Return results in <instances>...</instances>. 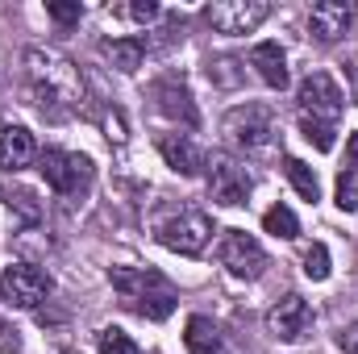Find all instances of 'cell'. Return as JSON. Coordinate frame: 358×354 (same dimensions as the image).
I'll use <instances>...</instances> for the list:
<instances>
[{
    "mask_svg": "<svg viewBox=\"0 0 358 354\" xmlns=\"http://www.w3.org/2000/svg\"><path fill=\"white\" fill-rule=\"evenodd\" d=\"M0 200H4L25 225H38V221H42V200H38L29 187H0Z\"/></svg>",
    "mask_w": 358,
    "mask_h": 354,
    "instance_id": "obj_21",
    "label": "cell"
},
{
    "mask_svg": "<svg viewBox=\"0 0 358 354\" xmlns=\"http://www.w3.org/2000/svg\"><path fill=\"white\" fill-rule=\"evenodd\" d=\"M25 84H29L34 104L55 121L80 113V104H84V76L59 50H42V46L25 50Z\"/></svg>",
    "mask_w": 358,
    "mask_h": 354,
    "instance_id": "obj_1",
    "label": "cell"
},
{
    "mask_svg": "<svg viewBox=\"0 0 358 354\" xmlns=\"http://www.w3.org/2000/svg\"><path fill=\"white\" fill-rule=\"evenodd\" d=\"M46 13H50L59 25H76V21L84 17V4H80V0H50Z\"/></svg>",
    "mask_w": 358,
    "mask_h": 354,
    "instance_id": "obj_25",
    "label": "cell"
},
{
    "mask_svg": "<svg viewBox=\"0 0 358 354\" xmlns=\"http://www.w3.org/2000/svg\"><path fill=\"white\" fill-rule=\"evenodd\" d=\"M204 167H208V192H213L217 204H229L234 208V204H246L250 200V176H246L242 163H234L229 155H208Z\"/></svg>",
    "mask_w": 358,
    "mask_h": 354,
    "instance_id": "obj_10",
    "label": "cell"
},
{
    "mask_svg": "<svg viewBox=\"0 0 358 354\" xmlns=\"http://www.w3.org/2000/svg\"><path fill=\"white\" fill-rule=\"evenodd\" d=\"M283 176L292 179V187H296L304 200H313V204L321 200V179H317V171H313L304 159H292V155H287V159H283Z\"/></svg>",
    "mask_w": 358,
    "mask_h": 354,
    "instance_id": "obj_20",
    "label": "cell"
},
{
    "mask_svg": "<svg viewBox=\"0 0 358 354\" xmlns=\"http://www.w3.org/2000/svg\"><path fill=\"white\" fill-rule=\"evenodd\" d=\"M267 330L279 342H300V338L313 330V309H308V300L296 296V292L283 296V300L267 313Z\"/></svg>",
    "mask_w": 358,
    "mask_h": 354,
    "instance_id": "obj_11",
    "label": "cell"
},
{
    "mask_svg": "<svg viewBox=\"0 0 358 354\" xmlns=\"http://www.w3.org/2000/svg\"><path fill=\"white\" fill-rule=\"evenodd\" d=\"M250 67L259 71V80L267 88H275V92L287 88V55L279 50V42H259L250 50Z\"/></svg>",
    "mask_w": 358,
    "mask_h": 354,
    "instance_id": "obj_14",
    "label": "cell"
},
{
    "mask_svg": "<svg viewBox=\"0 0 358 354\" xmlns=\"http://www.w3.org/2000/svg\"><path fill=\"white\" fill-rule=\"evenodd\" d=\"M296 100H300V121H313V125H338V117H342V108H346V96L338 88V80L334 76H325V71H313V76H304V84L296 92Z\"/></svg>",
    "mask_w": 358,
    "mask_h": 354,
    "instance_id": "obj_6",
    "label": "cell"
},
{
    "mask_svg": "<svg viewBox=\"0 0 358 354\" xmlns=\"http://www.w3.org/2000/svg\"><path fill=\"white\" fill-rule=\"evenodd\" d=\"M304 275H308V279H329V250H325L321 242H313V246L304 250Z\"/></svg>",
    "mask_w": 358,
    "mask_h": 354,
    "instance_id": "obj_24",
    "label": "cell"
},
{
    "mask_svg": "<svg viewBox=\"0 0 358 354\" xmlns=\"http://www.w3.org/2000/svg\"><path fill=\"white\" fill-rule=\"evenodd\" d=\"M271 17L267 0H217L204 8V21L225 34V38H238V34H255L263 21Z\"/></svg>",
    "mask_w": 358,
    "mask_h": 354,
    "instance_id": "obj_8",
    "label": "cell"
},
{
    "mask_svg": "<svg viewBox=\"0 0 358 354\" xmlns=\"http://www.w3.org/2000/svg\"><path fill=\"white\" fill-rule=\"evenodd\" d=\"M104 55H108V63L117 67V71H138L142 67V59H146V38H113V42H104L100 46Z\"/></svg>",
    "mask_w": 358,
    "mask_h": 354,
    "instance_id": "obj_18",
    "label": "cell"
},
{
    "mask_svg": "<svg viewBox=\"0 0 358 354\" xmlns=\"http://www.w3.org/2000/svg\"><path fill=\"white\" fill-rule=\"evenodd\" d=\"M225 138L246 155H271L279 142V121L267 104H238L225 113Z\"/></svg>",
    "mask_w": 358,
    "mask_h": 354,
    "instance_id": "obj_3",
    "label": "cell"
},
{
    "mask_svg": "<svg viewBox=\"0 0 358 354\" xmlns=\"http://www.w3.org/2000/svg\"><path fill=\"white\" fill-rule=\"evenodd\" d=\"M117 13H125V17H134V21H155V17H159V4H150V0H146V4H121Z\"/></svg>",
    "mask_w": 358,
    "mask_h": 354,
    "instance_id": "obj_28",
    "label": "cell"
},
{
    "mask_svg": "<svg viewBox=\"0 0 358 354\" xmlns=\"http://www.w3.org/2000/svg\"><path fill=\"white\" fill-rule=\"evenodd\" d=\"M263 229L267 234H275V238H300V221H296V213L287 208V204H275V208H267L263 213Z\"/></svg>",
    "mask_w": 358,
    "mask_h": 354,
    "instance_id": "obj_22",
    "label": "cell"
},
{
    "mask_svg": "<svg viewBox=\"0 0 358 354\" xmlns=\"http://www.w3.org/2000/svg\"><path fill=\"white\" fill-rule=\"evenodd\" d=\"M155 96H159V108L171 117V121H183V125H196V104H192V92L183 88V80L167 76L155 84Z\"/></svg>",
    "mask_w": 358,
    "mask_h": 354,
    "instance_id": "obj_15",
    "label": "cell"
},
{
    "mask_svg": "<svg viewBox=\"0 0 358 354\" xmlns=\"http://www.w3.org/2000/svg\"><path fill=\"white\" fill-rule=\"evenodd\" d=\"M342 351H346V354H358V321L346 330V334H342Z\"/></svg>",
    "mask_w": 358,
    "mask_h": 354,
    "instance_id": "obj_29",
    "label": "cell"
},
{
    "mask_svg": "<svg viewBox=\"0 0 358 354\" xmlns=\"http://www.w3.org/2000/svg\"><path fill=\"white\" fill-rule=\"evenodd\" d=\"M96 346H100V354H138V342H134L125 330H117V325L100 330V334H96Z\"/></svg>",
    "mask_w": 358,
    "mask_h": 354,
    "instance_id": "obj_23",
    "label": "cell"
},
{
    "mask_svg": "<svg viewBox=\"0 0 358 354\" xmlns=\"http://www.w3.org/2000/svg\"><path fill=\"white\" fill-rule=\"evenodd\" d=\"M34 155H38V146H34V134L25 125H0V167L4 171L29 167Z\"/></svg>",
    "mask_w": 358,
    "mask_h": 354,
    "instance_id": "obj_13",
    "label": "cell"
},
{
    "mask_svg": "<svg viewBox=\"0 0 358 354\" xmlns=\"http://www.w3.org/2000/svg\"><path fill=\"white\" fill-rule=\"evenodd\" d=\"M350 25H355V8L342 4V0H321V4H313V13H308V34H313L321 46H334L338 38H346Z\"/></svg>",
    "mask_w": 358,
    "mask_h": 354,
    "instance_id": "obj_12",
    "label": "cell"
},
{
    "mask_svg": "<svg viewBox=\"0 0 358 354\" xmlns=\"http://www.w3.org/2000/svg\"><path fill=\"white\" fill-rule=\"evenodd\" d=\"M183 346L187 354H217L221 346V334L208 317H187V330H183Z\"/></svg>",
    "mask_w": 358,
    "mask_h": 354,
    "instance_id": "obj_19",
    "label": "cell"
},
{
    "mask_svg": "<svg viewBox=\"0 0 358 354\" xmlns=\"http://www.w3.org/2000/svg\"><path fill=\"white\" fill-rule=\"evenodd\" d=\"M50 275L34 263H13L0 271V300L13 309H38L50 296Z\"/></svg>",
    "mask_w": 358,
    "mask_h": 354,
    "instance_id": "obj_7",
    "label": "cell"
},
{
    "mask_svg": "<svg viewBox=\"0 0 358 354\" xmlns=\"http://www.w3.org/2000/svg\"><path fill=\"white\" fill-rule=\"evenodd\" d=\"M108 279H113V292L121 296V304L129 313H138L146 321H167L176 313L179 292L163 271H155V267H113Z\"/></svg>",
    "mask_w": 358,
    "mask_h": 354,
    "instance_id": "obj_2",
    "label": "cell"
},
{
    "mask_svg": "<svg viewBox=\"0 0 358 354\" xmlns=\"http://www.w3.org/2000/svg\"><path fill=\"white\" fill-rule=\"evenodd\" d=\"M38 171L46 176V183H50L63 200H84L92 192V179H96V167H92L88 155H80V150H59V146H50V150L38 155Z\"/></svg>",
    "mask_w": 358,
    "mask_h": 354,
    "instance_id": "obj_4",
    "label": "cell"
},
{
    "mask_svg": "<svg viewBox=\"0 0 358 354\" xmlns=\"http://www.w3.org/2000/svg\"><path fill=\"white\" fill-rule=\"evenodd\" d=\"M300 129H304V138H308L317 150H334V134H338V129H329V125H313V121H300Z\"/></svg>",
    "mask_w": 358,
    "mask_h": 354,
    "instance_id": "obj_26",
    "label": "cell"
},
{
    "mask_svg": "<svg viewBox=\"0 0 358 354\" xmlns=\"http://www.w3.org/2000/svg\"><path fill=\"white\" fill-rule=\"evenodd\" d=\"M155 234H159V242H163L167 250H176V255H200V250L213 242V217L200 213V208H179V213L163 217V221L155 225Z\"/></svg>",
    "mask_w": 358,
    "mask_h": 354,
    "instance_id": "obj_5",
    "label": "cell"
},
{
    "mask_svg": "<svg viewBox=\"0 0 358 354\" xmlns=\"http://www.w3.org/2000/svg\"><path fill=\"white\" fill-rule=\"evenodd\" d=\"M13 351H21V334H17L13 321L0 317V354H13Z\"/></svg>",
    "mask_w": 358,
    "mask_h": 354,
    "instance_id": "obj_27",
    "label": "cell"
},
{
    "mask_svg": "<svg viewBox=\"0 0 358 354\" xmlns=\"http://www.w3.org/2000/svg\"><path fill=\"white\" fill-rule=\"evenodd\" d=\"M159 150L171 163V171H179V176H200V167H204V155L192 146L187 134H163L159 138Z\"/></svg>",
    "mask_w": 358,
    "mask_h": 354,
    "instance_id": "obj_16",
    "label": "cell"
},
{
    "mask_svg": "<svg viewBox=\"0 0 358 354\" xmlns=\"http://www.w3.org/2000/svg\"><path fill=\"white\" fill-rule=\"evenodd\" d=\"M338 208L358 213V134H350V142H346V163L338 176Z\"/></svg>",
    "mask_w": 358,
    "mask_h": 354,
    "instance_id": "obj_17",
    "label": "cell"
},
{
    "mask_svg": "<svg viewBox=\"0 0 358 354\" xmlns=\"http://www.w3.org/2000/svg\"><path fill=\"white\" fill-rule=\"evenodd\" d=\"M221 267L234 275V279H259L267 271V250L246 234V229H225L221 238Z\"/></svg>",
    "mask_w": 358,
    "mask_h": 354,
    "instance_id": "obj_9",
    "label": "cell"
}]
</instances>
